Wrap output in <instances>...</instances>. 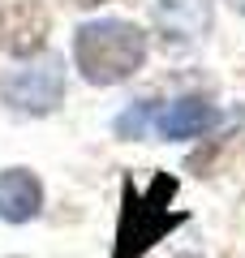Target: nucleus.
I'll use <instances>...</instances> for the list:
<instances>
[{"instance_id": "obj_1", "label": "nucleus", "mask_w": 245, "mask_h": 258, "mask_svg": "<svg viewBox=\"0 0 245 258\" xmlns=\"http://www.w3.org/2000/svg\"><path fill=\"white\" fill-rule=\"evenodd\" d=\"M176 176L159 172L146 189H138L134 176L120 181V220H116V249L112 258H142L146 249H155L172 228H181L190 215L172 211Z\"/></svg>"}, {"instance_id": "obj_2", "label": "nucleus", "mask_w": 245, "mask_h": 258, "mask_svg": "<svg viewBox=\"0 0 245 258\" xmlns=\"http://www.w3.org/2000/svg\"><path fill=\"white\" fill-rule=\"evenodd\" d=\"M73 56H78V69H82L86 82L112 86V82H125V78H134L142 69L146 35L134 22H120V18L86 22L73 35Z\"/></svg>"}, {"instance_id": "obj_3", "label": "nucleus", "mask_w": 245, "mask_h": 258, "mask_svg": "<svg viewBox=\"0 0 245 258\" xmlns=\"http://www.w3.org/2000/svg\"><path fill=\"white\" fill-rule=\"evenodd\" d=\"M0 99L9 112L22 116H47L56 103L65 99V64L60 56H39V60L22 64V69H5L0 74Z\"/></svg>"}, {"instance_id": "obj_4", "label": "nucleus", "mask_w": 245, "mask_h": 258, "mask_svg": "<svg viewBox=\"0 0 245 258\" xmlns=\"http://www.w3.org/2000/svg\"><path fill=\"white\" fill-rule=\"evenodd\" d=\"M52 35V9L43 0H9L0 5V52L5 56H35Z\"/></svg>"}, {"instance_id": "obj_5", "label": "nucleus", "mask_w": 245, "mask_h": 258, "mask_svg": "<svg viewBox=\"0 0 245 258\" xmlns=\"http://www.w3.org/2000/svg\"><path fill=\"white\" fill-rule=\"evenodd\" d=\"M155 30L168 47H194L211 30V0H159Z\"/></svg>"}, {"instance_id": "obj_6", "label": "nucleus", "mask_w": 245, "mask_h": 258, "mask_svg": "<svg viewBox=\"0 0 245 258\" xmlns=\"http://www.w3.org/2000/svg\"><path fill=\"white\" fill-rule=\"evenodd\" d=\"M219 125V108L211 99H202V95H190V99H176L168 103L163 112H155V129H159L163 138H202L207 129Z\"/></svg>"}, {"instance_id": "obj_7", "label": "nucleus", "mask_w": 245, "mask_h": 258, "mask_svg": "<svg viewBox=\"0 0 245 258\" xmlns=\"http://www.w3.org/2000/svg\"><path fill=\"white\" fill-rule=\"evenodd\" d=\"M43 211V185L30 168H5L0 172V220L26 224Z\"/></svg>"}, {"instance_id": "obj_8", "label": "nucleus", "mask_w": 245, "mask_h": 258, "mask_svg": "<svg viewBox=\"0 0 245 258\" xmlns=\"http://www.w3.org/2000/svg\"><path fill=\"white\" fill-rule=\"evenodd\" d=\"M155 112H159V108H155L151 99H138L125 116H116V134H120V138H142L146 129L155 125Z\"/></svg>"}, {"instance_id": "obj_9", "label": "nucleus", "mask_w": 245, "mask_h": 258, "mask_svg": "<svg viewBox=\"0 0 245 258\" xmlns=\"http://www.w3.org/2000/svg\"><path fill=\"white\" fill-rule=\"evenodd\" d=\"M73 5H82V9H95V5H108V0H73Z\"/></svg>"}, {"instance_id": "obj_10", "label": "nucleus", "mask_w": 245, "mask_h": 258, "mask_svg": "<svg viewBox=\"0 0 245 258\" xmlns=\"http://www.w3.org/2000/svg\"><path fill=\"white\" fill-rule=\"evenodd\" d=\"M228 5H232V9H236V13H245V0H228Z\"/></svg>"}]
</instances>
